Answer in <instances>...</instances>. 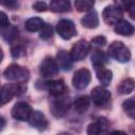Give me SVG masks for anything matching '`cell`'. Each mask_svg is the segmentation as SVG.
Instances as JSON below:
<instances>
[{"label": "cell", "instance_id": "cell-1", "mask_svg": "<svg viewBox=\"0 0 135 135\" xmlns=\"http://www.w3.org/2000/svg\"><path fill=\"white\" fill-rule=\"evenodd\" d=\"M3 76L5 77V79L11 80V81L23 82L28 79L30 72L26 68L21 66L16 63H13L5 69V71L3 72Z\"/></svg>", "mask_w": 135, "mask_h": 135}, {"label": "cell", "instance_id": "cell-12", "mask_svg": "<svg viewBox=\"0 0 135 135\" xmlns=\"http://www.w3.org/2000/svg\"><path fill=\"white\" fill-rule=\"evenodd\" d=\"M56 62L58 64V68L62 71H70L73 66V59L70 53L66 51H60L57 53L56 56Z\"/></svg>", "mask_w": 135, "mask_h": 135}, {"label": "cell", "instance_id": "cell-2", "mask_svg": "<svg viewBox=\"0 0 135 135\" xmlns=\"http://www.w3.org/2000/svg\"><path fill=\"white\" fill-rule=\"evenodd\" d=\"M108 52L112 58H114L116 61L121 63L128 62L131 59V53L129 49L121 41L112 42L108 49Z\"/></svg>", "mask_w": 135, "mask_h": 135}, {"label": "cell", "instance_id": "cell-27", "mask_svg": "<svg viewBox=\"0 0 135 135\" xmlns=\"http://www.w3.org/2000/svg\"><path fill=\"white\" fill-rule=\"evenodd\" d=\"M39 36H40V38H42L44 40L51 38L53 36V28H52V26L50 24H47V23H44L43 27L40 30Z\"/></svg>", "mask_w": 135, "mask_h": 135}, {"label": "cell", "instance_id": "cell-19", "mask_svg": "<svg viewBox=\"0 0 135 135\" xmlns=\"http://www.w3.org/2000/svg\"><path fill=\"white\" fill-rule=\"evenodd\" d=\"M135 89V80L132 78H126L120 81V83L117 86V91L119 94L124 95L131 93Z\"/></svg>", "mask_w": 135, "mask_h": 135}, {"label": "cell", "instance_id": "cell-8", "mask_svg": "<svg viewBox=\"0 0 135 135\" xmlns=\"http://www.w3.org/2000/svg\"><path fill=\"white\" fill-rule=\"evenodd\" d=\"M111 99V93L102 86H96L91 92V100L97 107L107 104Z\"/></svg>", "mask_w": 135, "mask_h": 135}, {"label": "cell", "instance_id": "cell-16", "mask_svg": "<svg viewBox=\"0 0 135 135\" xmlns=\"http://www.w3.org/2000/svg\"><path fill=\"white\" fill-rule=\"evenodd\" d=\"M114 31L121 36H132L135 32V27L132 23H130L127 20H120L118 23L115 24Z\"/></svg>", "mask_w": 135, "mask_h": 135}, {"label": "cell", "instance_id": "cell-23", "mask_svg": "<svg viewBox=\"0 0 135 135\" xmlns=\"http://www.w3.org/2000/svg\"><path fill=\"white\" fill-rule=\"evenodd\" d=\"M1 35L4 40H6L9 43H13L18 37V30L15 26H8L5 28H1Z\"/></svg>", "mask_w": 135, "mask_h": 135}, {"label": "cell", "instance_id": "cell-5", "mask_svg": "<svg viewBox=\"0 0 135 135\" xmlns=\"http://www.w3.org/2000/svg\"><path fill=\"white\" fill-rule=\"evenodd\" d=\"M69 108H70V99L64 95L55 97V99L51 103V111L53 115L56 117H61L65 115Z\"/></svg>", "mask_w": 135, "mask_h": 135}, {"label": "cell", "instance_id": "cell-22", "mask_svg": "<svg viewBox=\"0 0 135 135\" xmlns=\"http://www.w3.org/2000/svg\"><path fill=\"white\" fill-rule=\"evenodd\" d=\"M90 105V99L88 96H80L74 102V109L77 113H84L88 111Z\"/></svg>", "mask_w": 135, "mask_h": 135}, {"label": "cell", "instance_id": "cell-21", "mask_svg": "<svg viewBox=\"0 0 135 135\" xmlns=\"http://www.w3.org/2000/svg\"><path fill=\"white\" fill-rule=\"evenodd\" d=\"M44 25V22L39 17H33L26 20L25 22V28L28 32H37L40 31Z\"/></svg>", "mask_w": 135, "mask_h": 135}, {"label": "cell", "instance_id": "cell-6", "mask_svg": "<svg viewBox=\"0 0 135 135\" xmlns=\"http://www.w3.org/2000/svg\"><path fill=\"white\" fill-rule=\"evenodd\" d=\"M56 31L59 36L64 40H69L76 35V27L74 22L68 19L60 20L56 25Z\"/></svg>", "mask_w": 135, "mask_h": 135}, {"label": "cell", "instance_id": "cell-9", "mask_svg": "<svg viewBox=\"0 0 135 135\" xmlns=\"http://www.w3.org/2000/svg\"><path fill=\"white\" fill-rule=\"evenodd\" d=\"M73 85L77 90H83L91 81V73L88 69H80L75 72L73 76Z\"/></svg>", "mask_w": 135, "mask_h": 135}, {"label": "cell", "instance_id": "cell-18", "mask_svg": "<svg viewBox=\"0 0 135 135\" xmlns=\"http://www.w3.org/2000/svg\"><path fill=\"white\" fill-rule=\"evenodd\" d=\"M81 24L84 27H88V28H95V27H97L98 24H99L97 12L96 11H90L81 19Z\"/></svg>", "mask_w": 135, "mask_h": 135}, {"label": "cell", "instance_id": "cell-20", "mask_svg": "<svg viewBox=\"0 0 135 135\" xmlns=\"http://www.w3.org/2000/svg\"><path fill=\"white\" fill-rule=\"evenodd\" d=\"M71 8V3L68 0H54L50 3V9L56 13L68 12Z\"/></svg>", "mask_w": 135, "mask_h": 135}, {"label": "cell", "instance_id": "cell-24", "mask_svg": "<svg viewBox=\"0 0 135 135\" xmlns=\"http://www.w3.org/2000/svg\"><path fill=\"white\" fill-rule=\"evenodd\" d=\"M91 61H92V64L94 65V68L101 66V65H104V62L107 61V57L102 51L96 50L93 52V54L91 56Z\"/></svg>", "mask_w": 135, "mask_h": 135}, {"label": "cell", "instance_id": "cell-29", "mask_svg": "<svg viewBox=\"0 0 135 135\" xmlns=\"http://www.w3.org/2000/svg\"><path fill=\"white\" fill-rule=\"evenodd\" d=\"M92 43L96 46H104L105 43H107V39L103 37V36H97L95 38L92 39Z\"/></svg>", "mask_w": 135, "mask_h": 135}, {"label": "cell", "instance_id": "cell-3", "mask_svg": "<svg viewBox=\"0 0 135 135\" xmlns=\"http://www.w3.org/2000/svg\"><path fill=\"white\" fill-rule=\"evenodd\" d=\"M25 90H26V86L22 83L3 84L1 88V103H2V105L7 103L14 96L21 95Z\"/></svg>", "mask_w": 135, "mask_h": 135}, {"label": "cell", "instance_id": "cell-32", "mask_svg": "<svg viewBox=\"0 0 135 135\" xmlns=\"http://www.w3.org/2000/svg\"><path fill=\"white\" fill-rule=\"evenodd\" d=\"M2 4H3V5H5V6H7V7H9L11 9H14V7L18 5V3H17V2H15V1H8V2H2Z\"/></svg>", "mask_w": 135, "mask_h": 135}, {"label": "cell", "instance_id": "cell-33", "mask_svg": "<svg viewBox=\"0 0 135 135\" xmlns=\"http://www.w3.org/2000/svg\"><path fill=\"white\" fill-rule=\"evenodd\" d=\"M129 12H130V14H131V16H132V18L133 19H135V3H132L131 4V6H129Z\"/></svg>", "mask_w": 135, "mask_h": 135}, {"label": "cell", "instance_id": "cell-36", "mask_svg": "<svg viewBox=\"0 0 135 135\" xmlns=\"http://www.w3.org/2000/svg\"><path fill=\"white\" fill-rule=\"evenodd\" d=\"M58 135H71L70 133H66V132H63V133H60V134H58Z\"/></svg>", "mask_w": 135, "mask_h": 135}, {"label": "cell", "instance_id": "cell-31", "mask_svg": "<svg viewBox=\"0 0 135 135\" xmlns=\"http://www.w3.org/2000/svg\"><path fill=\"white\" fill-rule=\"evenodd\" d=\"M0 22H1V28H5V27L9 26L8 18H7V16H6V14L4 12L0 13Z\"/></svg>", "mask_w": 135, "mask_h": 135}, {"label": "cell", "instance_id": "cell-11", "mask_svg": "<svg viewBox=\"0 0 135 135\" xmlns=\"http://www.w3.org/2000/svg\"><path fill=\"white\" fill-rule=\"evenodd\" d=\"M39 70H40V74L43 77H52L58 73L59 68L55 59H53L52 57H46L41 62Z\"/></svg>", "mask_w": 135, "mask_h": 135}, {"label": "cell", "instance_id": "cell-26", "mask_svg": "<svg viewBox=\"0 0 135 135\" xmlns=\"http://www.w3.org/2000/svg\"><path fill=\"white\" fill-rule=\"evenodd\" d=\"M94 6V2L90 0H76L75 7L78 12H88L92 9Z\"/></svg>", "mask_w": 135, "mask_h": 135}, {"label": "cell", "instance_id": "cell-34", "mask_svg": "<svg viewBox=\"0 0 135 135\" xmlns=\"http://www.w3.org/2000/svg\"><path fill=\"white\" fill-rule=\"evenodd\" d=\"M111 135H127V133L123 131H113Z\"/></svg>", "mask_w": 135, "mask_h": 135}, {"label": "cell", "instance_id": "cell-37", "mask_svg": "<svg viewBox=\"0 0 135 135\" xmlns=\"http://www.w3.org/2000/svg\"><path fill=\"white\" fill-rule=\"evenodd\" d=\"M134 98H135V96H134Z\"/></svg>", "mask_w": 135, "mask_h": 135}, {"label": "cell", "instance_id": "cell-35", "mask_svg": "<svg viewBox=\"0 0 135 135\" xmlns=\"http://www.w3.org/2000/svg\"><path fill=\"white\" fill-rule=\"evenodd\" d=\"M0 119H1V130H3L4 124H5V121H4V118H3V117H1Z\"/></svg>", "mask_w": 135, "mask_h": 135}, {"label": "cell", "instance_id": "cell-14", "mask_svg": "<svg viewBox=\"0 0 135 135\" xmlns=\"http://www.w3.org/2000/svg\"><path fill=\"white\" fill-rule=\"evenodd\" d=\"M109 126V121L104 117H99L95 122H92L86 128L88 135H100L102 131H104Z\"/></svg>", "mask_w": 135, "mask_h": 135}, {"label": "cell", "instance_id": "cell-10", "mask_svg": "<svg viewBox=\"0 0 135 135\" xmlns=\"http://www.w3.org/2000/svg\"><path fill=\"white\" fill-rule=\"evenodd\" d=\"M89 51H90V44L85 40H79L78 42H76L73 45L70 54H71L73 60L80 61L85 58Z\"/></svg>", "mask_w": 135, "mask_h": 135}, {"label": "cell", "instance_id": "cell-17", "mask_svg": "<svg viewBox=\"0 0 135 135\" xmlns=\"http://www.w3.org/2000/svg\"><path fill=\"white\" fill-rule=\"evenodd\" d=\"M96 71V75H97V79L99 80L100 84L102 86H108L110 85L111 81H112V72L108 69L104 68V65L101 66H97L95 68Z\"/></svg>", "mask_w": 135, "mask_h": 135}, {"label": "cell", "instance_id": "cell-13", "mask_svg": "<svg viewBox=\"0 0 135 135\" xmlns=\"http://www.w3.org/2000/svg\"><path fill=\"white\" fill-rule=\"evenodd\" d=\"M45 89L49 91V93L52 96L58 97L64 94L65 84L63 80H51V81L45 82Z\"/></svg>", "mask_w": 135, "mask_h": 135}, {"label": "cell", "instance_id": "cell-4", "mask_svg": "<svg viewBox=\"0 0 135 135\" xmlns=\"http://www.w3.org/2000/svg\"><path fill=\"white\" fill-rule=\"evenodd\" d=\"M122 17V9L120 6L116 4H111L104 7L102 12L103 21L109 25H115L121 20Z\"/></svg>", "mask_w": 135, "mask_h": 135}, {"label": "cell", "instance_id": "cell-28", "mask_svg": "<svg viewBox=\"0 0 135 135\" xmlns=\"http://www.w3.org/2000/svg\"><path fill=\"white\" fill-rule=\"evenodd\" d=\"M24 53H25V52H24V47H23L22 45H20V44L13 45L12 49H11V54H12V56L15 57V58L22 56Z\"/></svg>", "mask_w": 135, "mask_h": 135}, {"label": "cell", "instance_id": "cell-15", "mask_svg": "<svg viewBox=\"0 0 135 135\" xmlns=\"http://www.w3.org/2000/svg\"><path fill=\"white\" fill-rule=\"evenodd\" d=\"M28 123L33 128L40 130V131L44 130L47 126V121H46L44 115L40 111H33V113L31 114V117L28 119Z\"/></svg>", "mask_w": 135, "mask_h": 135}, {"label": "cell", "instance_id": "cell-7", "mask_svg": "<svg viewBox=\"0 0 135 135\" xmlns=\"http://www.w3.org/2000/svg\"><path fill=\"white\" fill-rule=\"evenodd\" d=\"M32 113V107L26 102H17L12 109V116L20 121H28Z\"/></svg>", "mask_w": 135, "mask_h": 135}, {"label": "cell", "instance_id": "cell-30", "mask_svg": "<svg viewBox=\"0 0 135 135\" xmlns=\"http://www.w3.org/2000/svg\"><path fill=\"white\" fill-rule=\"evenodd\" d=\"M33 7L37 11V12H45L47 9V5L45 2H42V1H36L34 4H33Z\"/></svg>", "mask_w": 135, "mask_h": 135}, {"label": "cell", "instance_id": "cell-25", "mask_svg": "<svg viewBox=\"0 0 135 135\" xmlns=\"http://www.w3.org/2000/svg\"><path fill=\"white\" fill-rule=\"evenodd\" d=\"M122 109L132 118L135 119V98H129L122 102Z\"/></svg>", "mask_w": 135, "mask_h": 135}]
</instances>
